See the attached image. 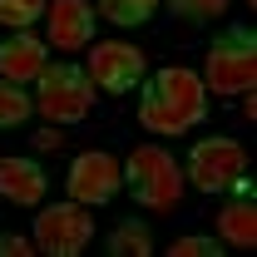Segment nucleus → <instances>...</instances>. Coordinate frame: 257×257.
<instances>
[{"label":"nucleus","instance_id":"f257e3e1","mask_svg":"<svg viewBox=\"0 0 257 257\" xmlns=\"http://www.w3.org/2000/svg\"><path fill=\"white\" fill-rule=\"evenodd\" d=\"M139 89H144L139 94V124L149 134L173 139V134H188L208 119V84L188 64H163L154 74H144Z\"/></svg>","mask_w":257,"mask_h":257},{"label":"nucleus","instance_id":"f03ea898","mask_svg":"<svg viewBox=\"0 0 257 257\" xmlns=\"http://www.w3.org/2000/svg\"><path fill=\"white\" fill-rule=\"evenodd\" d=\"M124 188H128V198H134L139 208H149V213H173L178 198H183V168H178V159H173L168 149L144 144V149H134L124 159Z\"/></svg>","mask_w":257,"mask_h":257},{"label":"nucleus","instance_id":"7ed1b4c3","mask_svg":"<svg viewBox=\"0 0 257 257\" xmlns=\"http://www.w3.org/2000/svg\"><path fill=\"white\" fill-rule=\"evenodd\" d=\"M203 84H208V94H223V99H237L257 84V35L247 25H227L208 45Z\"/></svg>","mask_w":257,"mask_h":257},{"label":"nucleus","instance_id":"20e7f679","mask_svg":"<svg viewBox=\"0 0 257 257\" xmlns=\"http://www.w3.org/2000/svg\"><path fill=\"white\" fill-rule=\"evenodd\" d=\"M94 84H89V74H84V64H45L40 69V79H35V114L45 119V124H79L89 109H94Z\"/></svg>","mask_w":257,"mask_h":257},{"label":"nucleus","instance_id":"39448f33","mask_svg":"<svg viewBox=\"0 0 257 257\" xmlns=\"http://www.w3.org/2000/svg\"><path fill=\"white\" fill-rule=\"evenodd\" d=\"M183 183L198 193H232L247 178V149L227 134H213V139H198L188 149V168H183Z\"/></svg>","mask_w":257,"mask_h":257},{"label":"nucleus","instance_id":"423d86ee","mask_svg":"<svg viewBox=\"0 0 257 257\" xmlns=\"http://www.w3.org/2000/svg\"><path fill=\"white\" fill-rule=\"evenodd\" d=\"M94 237V218L84 203L64 198V203H50L40 208L35 218V252H50V257H79Z\"/></svg>","mask_w":257,"mask_h":257},{"label":"nucleus","instance_id":"0eeeda50","mask_svg":"<svg viewBox=\"0 0 257 257\" xmlns=\"http://www.w3.org/2000/svg\"><path fill=\"white\" fill-rule=\"evenodd\" d=\"M89 84L104 89V94H128L144 84L149 64H144V50L128 45V40H104V45H89V64H84Z\"/></svg>","mask_w":257,"mask_h":257},{"label":"nucleus","instance_id":"6e6552de","mask_svg":"<svg viewBox=\"0 0 257 257\" xmlns=\"http://www.w3.org/2000/svg\"><path fill=\"white\" fill-rule=\"evenodd\" d=\"M124 188V163L104 149H84L79 159L69 163V198L84 203V208H99L109 203L114 193Z\"/></svg>","mask_w":257,"mask_h":257},{"label":"nucleus","instance_id":"1a4fd4ad","mask_svg":"<svg viewBox=\"0 0 257 257\" xmlns=\"http://www.w3.org/2000/svg\"><path fill=\"white\" fill-rule=\"evenodd\" d=\"M45 25H50L55 50H84V45H94V5L89 0H50Z\"/></svg>","mask_w":257,"mask_h":257},{"label":"nucleus","instance_id":"9d476101","mask_svg":"<svg viewBox=\"0 0 257 257\" xmlns=\"http://www.w3.org/2000/svg\"><path fill=\"white\" fill-rule=\"evenodd\" d=\"M50 64V45L35 40L30 30H15L0 40V79H15V84H35L40 69Z\"/></svg>","mask_w":257,"mask_h":257},{"label":"nucleus","instance_id":"9b49d317","mask_svg":"<svg viewBox=\"0 0 257 257\" xmlns=\"http://www.w3.org/2000/svg\"><path fill=\"white\" fill-rule=\"evenodd\" d=\"M45 193H50V178H45V168L35 159H25V154L0 159V198H5V203H15V208H40Z\"/></svg>","mask_w":257,"mask_h":257},{"label":"nucleus","instance_id":"f8f14e48","mask_svg":"<svg viewBox=\"0 0 257 257\" xmlns=\"http://www.w3.org/2000/svg\"><path fill=\"white\" fill-rule=\"evenodd\" d=\"M218 242L223 247H252L257 242V203H252V183L227 193L223 213H218Z\"/></svg>","mask_w":257,"mask_h":257},{"label":"nucleus","instance_id":"ddd939ff","mask_svg":"<svg viewBox=\"0 0 257 257\" xmlns=\"http://www.w3.org/2000/svg\"><path fill=\"white\" fill-rule=\"evenodd\" d=\"M154 252V227L144 218H124L109 232V257H149Z\"/></svg>","mask_w":257,"mask_h":257},{"label":"nucleus","instance_id":"4468645a","mask_svg":"<svg viewBox=\"0 0 257 257\" xmlns=\"http://www.w3.org/2000/svg\"><path fill=\"white\" fill-rule=\"evenodd\" d=\"M163 0H94V10L109 20V25H124V30H134V25H149L154 15H159Z\"/></svg>","mask_w":257,"mask_h":257},{"label":"nucleus","instance_id":"2eb2a0df","mask_svg":"<svg viewBox=\"0 0 257 257\" xmlns=\"http://www.w3.org/2000/svg\"><path fill=\"white\" fill-rule=\"evenodd\" d=\"M30 114H35L30 84L0 79V128H20V124H30Z\"/></svg>","mask_w":257,"mask_h":257},{"label":"nucleus","instance_id":"dca6fc26","mask_svg":"<svg viewBox=\"0 0 257 257\" xmlns=\"http://www.w3.org/2000/svg\"><path fill=\"white\" fill-rule=\"evenodd\" d=\"M173 20H188V25H213L227 10V0H163Z\"/></svg>","mask_w":257,"mask_h":257},{"label":"nucleus","instance_id":"f3484780","mask_svg":"<svg viewBox=\"0 0 257 257\" xmlns=\"http://www.w3.org/2000/svg\"><path fill=\"white\" fill-rule=\"evenodd\" d=\"M45 5H50V0H0V25L30 30L35 20H45Z\"/></svg>","mask_w":257,"mask_h":257},{"label":"nucleus","instance_id":"a211bd4d","mask_svg":"<svg viewBox=\"0 0 257 257\" xmlns=\"http://www.w3.org/2000/svg\"><path fill=\"white\" fill-rule=\"evenodd\" d=\"M168 252H173V257H223L227 247L218 242V237H203V232H198V237H178Z\"/></svg>","mask_w":257,"mask_h":257},{"label":"nucleus","instance_id":"6ab92c4d","mask_svg":"<svg viewBox=\"0 0 257 257\" xmlns=\"http://www.w3.org/2000/svg\"><path fill=\"white\" fill-rule=\"evenodd\" d=\"M35 252V237H10L0 232V257H30Z\"/></svg>","mask_w":257,"mask_h":257},{"label":"nucleus","instance_id":"aec40b11","mask_svg":"<svg viewBox=\"0 0 257 257\" xmlns=\"http://www.w3.org/2000/svg\"><path fill=\"white\" fill-rule=\"evenodd\" d=\"M30 144L40 149V154H55V149H60V128H40V134H35Z\"/></svg>","mask_w":257,"mask_h":257}]
</instances>
